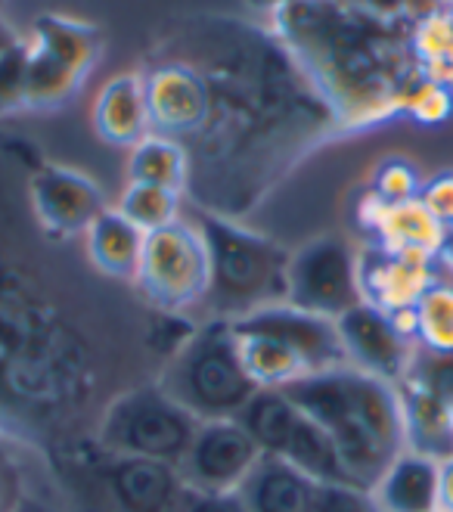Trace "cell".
Listing matches in <instances>:
<instances>
[{
	"label": "cell",
	"mask_w": 453,
	"mask_h": 512,
	"mask_svg": "<svg viewBox=\"0 0 453 512\" xmlns=\"http://www.w3.org/2000/svg\"><path fill=\"white\" fill-rule=\"evenodd\" d=\"M19 41H22V38L13 32V28H10L4 19H0V59H4V56H7V53H10V50L19 44Z\"/></svg>",
	"instance_id": "ab89813d"
},
{
	"label": "cell",
	"mask_w": 453,
	"mask_h": 512,
	"mask_svg": "<svg viewBox=\"0 0 453 512\" xmlns=\"http://www.w3.org/2000/svg\"><path fill=\"white\" fill-rule=\"evenodd\" d=\"M314 512H382L373 491L357 485H320Z\"/></svg>",
	"instance_id": "1f68e13d"
},
{
	"label": "cell",
	"mask_w": 453,
	"mask_h": 512,
	"mask_svg": "<svg viewBox=\"0 0 453 512\" xmlns=\"http://www.w3.org/2000/svg\"><path fill=\"white\" fill-rule=\"evenodd\" d=\"M357 261L364 301L385 314L416 308V301L426 295V289L441 280L438 255L429 252H395L370 243L364 252H357Z\"/></svg>",
	"instance_id": "8fae6325"
},
{
	"label": "cell",
	"mask_w": 453,
	"mask_h": 512,
	"mask_svg": "<svg viewBox=\"0 0 453 512\" xmlns=\"http://www.w3.org/2000/svg\"><path fill=\"white\" fill-rule=\"evenodd\" d=\"M190 177L187 149L168 134H146L128 153V184H153L184 193Z\"/></svg>",
	"instance_id": "603a6c76"
},
{
	"label": "cell",
	"mask_w": 453,
	"mask_h": 512,
	"mask_svg": "<svg viewBox=\"0 0 453 512\" xmlns=\"http://www.w3.org/2000/svg\"><path fill=\"white\" fill-rule=\"evenodd\" d=\"M345 4L370 10L376 16H388V19H401L407 13H413V0H345Z\"/></svg>",
	"instance_id": "d590c367"
},
{
	"label": "cell",
	"mask_w": 453,
	"mask_h": 512,
	"mask_svg": "<svg viewBox=\"0 0 453 512\" xmlns=\"http://www.w3.org/2000/svg\"><path fill=\"white\" fill-rule=\"evenodd\" d=\"M25 66H28V38H22L0 59V115H13L25 109Z\"/></svg>",
	"instance_id": "4dcf8cb0"
},
{
	"label": "cell",
	"mask_w": 453,
	"mask_h": 512,
	"mask_svg": "<svg viewBox=\"0 0 453 512\" xmlns=\"http://www.w3.org/2000/svg\"><path fill=\"white\" fill-rule=\"evenodd\" d=\"M360 224L376 236L373 243L395 252L410 249V252L438 255L447 233V227L432 215V208L422 202V196L388 205L370 193L360 202Z\"/></svg>",
	"instance_id": "2e32d148"
},
{
	"label": "cell",
	"mask_w": 453,
	"mask_h": 512,
	"mask_svg": "<svg viewBox=\"0 0 453 512\" xmlns=\"http://www.w3.org/2000/svg\"><path fill=\"white\" fill-rule=\"evenodd\" d=\"M336 326L345 345L348 367H357L391 385H398L407 376L416 345L398 333L385 311L360 301L336 320Z\"/></svg>",
	"instance_id": "7c38bea8"
},
{
	"label": "cell",
	"mask_w": 453,
	"mask_h": 512,
	"mask_svg": "<svg viewBox=\"0 0 453 512\" xmlns=\"http://www.w3.org/2000/svg\"><path fill=\"white\" fill-rule=\"evenodd\" d=\"M32 202L44 227L53 233H81L106 212L103 190L81 171L41 168L32 180Z\"/></svg>",
	"instance_id": "5bb4252c"
},
{
	"label": "cell",
	"mask_w": 453,
	"mask_h": 512,
	"mask_svg": "<svg viewBox=\"0 0 453 512\" xmlns=\"http://www.w3.org/2000/svg\"><path fill=\"white\" fill-rule=\"evenodd\" d=\"M261 457V447L239 419H211L199 423L184 460L177 463V475L190 491L239 494Z\"/></svg>",
	"instance_id": "9c48e42d"
},
{
	"label": "cell",
	"mask_w": 453,
	"mask_h": 512,
	"mask_svg": "<svg viewBox=\"0 0 453 512\" xmlns=\"http://www.w3.org/2000/svg\"><path fill=\"white\" fill-rule=\"evenodd\" d=\"M249 4L261 13H280L286 4H292V0H249Z\"/></svg>",
	"instance_id": "60d3db41"
},
{
	"label": "cell",
	"mask_w": 453,
	"mask_h": 512,
	"mask_svg": "<svg viewBox=\"0 0 453 512\" xmlns=\"http://www.w3.org/2000/svg\"><path fill=\"white\" fill-rule=\"evenodd\" d=\"M84 84L81 75L56 63L35 41H28V66H25V109H56L75 97Z\"/></svg>",
	"instance_id": "cb8c5ba5"
},
{
	"label": "cell",
	"mask_w": 453,
	"mask_h": 512,
	"mask_svg": "<svg viewBox=\"0 0 453 512\" xmlns=\"http://www.w3.org/2000/svg\"><path fill=\"white\" fill-rule=\"evenodd\" d=\"M159 385L199 423L236 419L258 391L230 320H202L168 357Z\"/></svg>",
	"instance_id": "277c9868"
},
{
	"label": "cell",
	"mask_w": 453,
	"mask_h": 512,
	"mask_svg": "<svg viewBox=\"0 0 453 512\" xmlns=\"http://www.w3.org/2000/svg\"><path fill=\"white\" fill-rule=\"evenodd\" d=\"M438 503H441V512H453V457L441 463V478H438Z\"/></svg>",
	"instance_id": "74e56055"
},
{
	"label": "cell",
	"mask_w": 453,
	"mask_h": 512,
	"mask_svg": "<svg viewBox=\"0 0 453 512\" xmlns=\"http://www.w3.org/2000/svg\"><path fill=\"white\" fill-rule=\"evenodd\" d=\"M441 463L404 450L370 488L382 512H438Z\"/></svg>",
	"instance_id": "d6986e66"
},
{
	"label": "cell",
	"mask_w": 453,
	"mask_h": 512,
	"mask_svg": "<svg viewBox=\"0 0 453 512\" xmlns=\"http://www.w3.org/2000/svg\"><path fill=\"white\" fill-rule=\"evenodd\" d=\"M274 16L345 122H382L404 112L407 90L422 78L419 69H404V63H416L410 50L413 25L398 32V19L345 0H292Z\"/></svg>",
	"instance_id": "6da1fadb"
},
{
	"label": "cell",
	"mask_w": 453,
	"mask_h": 512,
	"mask_svg": "<svg viewBox=\"0 0 453 512\" xmlns=\"http://www.w3.org/2000/svg\"><path fill=\"white\" fill-rule=\"evenodd\" d=\"M239 348H243V364L258 388H286L295 379L308 376V364L301 360L292 348L261 339V336H239Z\"/></svg>",
	"instance_id": "d4e9b609"
},
{
	"label": "cell",
	"mask_w": 453,
	"mask_h": 512,
	"mask_svg": "<svg viewBox=\"0 0 453 512\" xmlns=\"http://www.w3.org/2000/svg\"><path fill=\"white\" fill-rule=\"evenodd\" d=\"M404 112L419 125H441L453 115V87L419 78L404 97Z\"/></svg>",
	"instance_id": "83f0119b"
},
{
	"label": "cell",
	"mask_w": 453,
	"mask_h": 512,
	"mask_svg": "<svg viewBox=\"0 0 453 512\" xmlns=\"http://www.w3.org/2000/svg\"><path fill=\"white\" fill-rule=\"evenodd\" d=\"M283 391L339 447L357 488L370 491L407 450L398 385L345 364L301 376Z\"/></svg>",
	"instance_id": "7a4b0ae2"
},
{
	"label": "cell",
	"mask_w": 453,
	"mask_h": 512,
	"mask_svg": "<svg viewBox=\"0 0 453 512\" xmlns=\"http://www.w3.org/2000/svg\"><path fill=\"white\" fill-rule=\"evenodd\" d=\"M438 264L453 277V227H447V233H444V243L438 249Z\"/></svg>",
	"instance_id": "f35d334b"
},
{
	"label": "cell",
	"mask_w": 453,
	"mask_h": 512,
	"mask_svg": "<svg viewBox=\"0 0 453 512\" xmlns=\"http://www.w3.org/2000/svg\"><path fill=\"white\" fill-rule=\"evenodd\" d=\"M233 329H236V336H261V339H274L292 348L305 360L311 373L336 370L348 364L336 320L298 311L292 305H274V308L246 314L233 320Z\"/></svg>",
	"instance_id": "30bf717a"
},
{
	"label": "cell",
	"mask_w": 453,
	"mask_h": 512,
	"mask_svg": "<svg viewBox=\"0 0 453 512\" xmlns=\"http://www.w3.org/2000/svg\"><path fill=\"white\" fill-rule=\"evenodd\" d=\"M388 317H391V323H395L398 333H401L407 342H413V345H416V339H419V317H416V308H401V311H391Z\"/></svg>",
	"instance_id": "8d00e7d4"
},
{
	"label": "cell",
	"mask_w": 453,
	"mask_h": 512,
	"mask_svg": "<svg viewBox=\"0 0 453 512\" xmlns=\"http://www.w3.org/2000/svg\"><path fill=\"white\" fill-rule=\"evenodd\" d=\"M236 419L261 447L264 457H277L295 466L317 485H354L339 447L308 413H301L286 398L283 388H258Z\"/></svg>",
	"instance_id": "8992f818"
},
{
	"label": "cell",
	"mask_w": 453,
	"mask_h": 512,
	"mask_svg": "<svg viewBox=\"0 0 453 512\" xmlns=\"http://www.w3.org/2000/svg\"><path fill=\"white\" fill-rule=\"evenodd\" d=\"M444 13H447V19H450V25H453V0H447V4H444Z\"/></svg>",
	"instance_id": "b9f144b4"
},
{
	"label": "cell",
	"mask_w": 453,
	"mask_h": 512,
	"mask_svg": "<svg viewBox=\"0 0 453 512\" xmlns=\"http://www.w3.org/2000/svg\"><path fill=\"white\" fill-rule=\"evenodd\" d=\"M0 16H4V0H0Z\"/></svg>",
	"instance_id": "7bdbcfd3"
},
{
	"label": "cell",
	"mask_w": 453,
	"mask_h": 512,
	"mask_svg": "<svg viewBox=\"0 0 453 512\" xmlns=\"http://www.w3.org/2000/svg\"><path fill=\"white\" fill-rule=\"evenodd\" d=\"M143 87L149 122H153L156 134L177 140V134H190L208 122L211 90L196 69L180 63L156 66L149 75H143Z\"/></svg>",
	"instance_id": "4fadbf2b"
},
{
	"label": "cell",
	"mask_w": 453,
	"mask_h": 512,
	"mask_svg": "<svg viewBox=\"0 0 453 512\" xmlns=\"http://www.w3.org/2000/svg\"><path fill=\"white\" fill-rule=\"evenodd\" d=\"M407 376L419 385H426L429 391H435V395L453 410V354H432V351L416 348Z\"/></svg>",
	"instance_id": "f546056e"
},
{
	"label": "cell",
	"mask_w": 453,
	"mask_h": 512,
	"mask_svg": "<svg viewBox=\"0 0 453 512\" xmlns=\"http://www.w3.org/2000/svg\"><path fill=\"white\" fill-rule=\"evenodd\" d=\"M171 512H249L239 494H202L184 485Z\"/></svg>",
	"instance_id": "d6a6232c"
},
{
	"label": "cell",
	"mask_w": 453,
	"mask_h": 512,
	"mask_svg": "<svg viewBox=\"0 0 453 512\" xmlns=\"http://www.w3.org/2000/svg\"><path fill=\"white\" fill-rule=\"evenodd\" d=\"M419 196L444 227H453V171H441L432 180H426Z\"/></svg>",
	"instance_id": "836d02e7"
},
{
	"label": "cell",
	"mask_w": 453,
	"mask_h": 512,
	"mask_svg": "<svg viewBox=\"0 0 453 512\" xmlns=\"http://www.w3.org/2000/svg\"><path fill=\"white\" fill-rule=\"evenodd\" d=\"M193 224L208 249V292L199 305L205 320L233 323L261 308L286 305V249L208 212H199Z\"/></svg>",
	"instance_id": "3957f363"
},
{
	"label": "cell",
	"mask_w": 453,
	"mask_h": 512,
	"mask_svg": "<svg viewBox=\"0 0 453 512\" xmlns=\"http://www.w3.org/2000/svg\"><path fill=\"white\" fill-rule=\"evenodd\" d=\"M373 196H379L382 202H407L416 199L422 193V180L416 174V168L404 159H388L376 168V180H373Z\"/></svg>",
	"instance_id": "f1b7e54d"
},
{
	"label": "cell",
	"mask_w": 453,
	"mask_h": 512,
	"mask_svg": "<svg viewBox=\"0 0 453 512\" xmlns=\"http://www.w3.org/2000/svg\"><path fill=\"white\" fill-rule=\"evenodd\" d=\"M364 301L360 292V261L351 243L339 236H323L289 255L286 305L339 320L345 311Z\"/></svg>",
	"instance_id": "ba28073f"
},
{
	"label": "cell",
	"mask_w": 453,
	"mask_h": 512,
	"mask_svg": "<svg viewBox=\"0 0 453 512\" xmlns=\"http://www.w3.org/2000/svg\"><path fill=\"white\" fill-rule=\"evenodd\" d=\"M109 463L103 466V488L115 512H171L184 481L174 466L156 460L118 457L106 450Z\"/></svg>",
	"instance_id": "9a60e30c"
},
{
	"label": "cell",
	"mask_w": 453,
	"mask_h": 512,
	"mask_svg": "<svg viewBox=\"0 0 453 512\" xmlns=\"http://www.w3.org/2000/svg\"><path fill=\"white\" fill-rule=\"evenodd\" d=\"M196 429L199 419L156 382L118 395L100 419L97 441L109 454L156 460L177 469Z\"/></svg>",
	"instance_id": "5b68a950"
},
{
	"label": "cell",
	"mask_w": 453,
	"mask_h": 512,
	"mask_svg": "<svg viewBox=\"0 0 453 512\" xmlns=\"http://www.w3.org/2000/svg\"><path fill=\"white\" fill-rule=\"evenodd\" d=\"M317 488V481L295 466L277 457H261L246 485L239 488V497L249 512H314Z\"/></svg>",
	"instance_id": "ffe728a7"
},
{
	"label": "cell",
	"mask_w": 453,
	"mask_h": 512,
	"mask_svg": "<svg viewBox=\"0 0 453 512\" xmlns=\"http://www.w3.org/2000/svg\"><path fill=\"white\" fill-rule=\"evenodd\" d=\"M419 339L416 348L432 354H453V280H438L416 301Z\"/></svg>",
	"instance_id": "484cf974"
},
{
	"label": "cell",
	"mask_w": 453,
	"mask_h": 512,
	"mask_svg": "<svg viewBox=\"0 0 453 512\" xmlns=\"http://www.w3.org/2000/svg\"><path fill=\"white\" fill-rule=\"evenodd\" d=\"M438 512H441V509H438Z\"/></svg>",
	"instance_id": "ee69618b"
},
{
	"label": "cell",
	"mask_w": 453,
	"mask_h": 512,
	"mask_svg": "<svg viewBox=\"0 0 453 512\" xmlns=\"http://www.w3.org/2000/svg\"><path fill=\"white\" fill-rule=\"evenodd\" d=\"M401 413H404V441L407 450L422 454L435 463L453 457V410L429 391L426 385L404 376L398 382Z\"/></svg>",
	"instance_id": "e0dca14e"
},
{
	"label": "cell",
	"mask_w": 453,
	"mask_h": 512,
	"mask_svg": "<svg viewBox=\"0 0 453 512\" xmlns=\"http://www.w3.org/2000/svg\"><path fill=\"white\" fill-rule=\"evenodd\" d=\"M87 255L103 274L118 280H137L146 233L134 227L118 208H106L87 230Z\"/></svg>",
	"instance_id": "44dd1931"
},
{
	"label": "cell",
	"mask_w": 453,
	"mask_h": 512,
	"mask_svg": "<svg viewBox=\"0 0 453 512\" xmlns=\"http://www.w3.org/2000/svg\"><path fill=\"white\" fill-rule=\"evenodd\" d=\"M94 128L103 140L128 149L153 134L143 75H118L100 90L94 100Z\"/></svg>",
	"instance_id": "ac0fdd59"
},
{
	"label": "cell",
	"mask_w": 453,
	"mask_h": 512,
	"mask_svg": "<svg viewBox=\"0 0 453 512\" xmlns=\"http://www.w3.org/2000/svg\"><path fill=\"white\" fill-rule=\"evenodd\" d=\"M118 212L143 233L165 230L184 218L180 215V193L153 184H128L118 199Z\"/></svg>",
	"instance_id": "4316f807"
},
{
	"label": "cell",
	"mask_w": 453,
	"mask_h": 512,
	"mask_svg": "<svg viewBox=\"0 0 453 512\" xmlns=\"http://www.w3.org/2000/svg\"><path fill=\"white\" fill-rule=\"evenodd\" d=\"M22 491H19V472L13 460L0 450V512H19Z\"/></svg>",
	"instance_id": "e575fe53"
},
{
	"label": "cell",
	"mask_w": 453,
	"mask_h": 512,
	"mask_svg": "<svg viewBox=\"0 0 453 512\" xmlns=\"http://www.w3.org/2000/svg\"><path fill=\"white\" fill-rule=\"evenodd\" d=\"M140 292L162 314H187L202 305L208 292V249L193 221L146 233L137 270Z\"/></svg>",
	"instance_id": "52a82bcc"
},
{
	"label": "cell",
	"mask_w": 453,
	"mask_h": 512,
	"mask_svg": "<svg viewBox=\"0 0 453 512\" xmlns=\"http://www.w3.org/2000/svg\"><path fill=\"white\" fill-rule=\"evenodd\" d=\"M32 41L81 78L94 72L103 53L100 28L69 16H41L32 28Z\"/></svg>",
	"instance_id": "7402d4cb"
}]
</instances>
